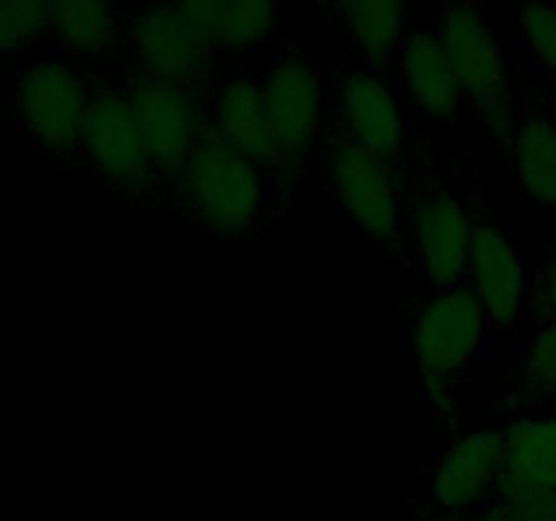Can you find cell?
<instances>
[{"mask_svg":"<svg viewBox=\"0 0 556 521\" xmlns=\"http://www.w3.org/2000/svg\"><path fill=\"white\" fill-rule=\"evenodd\" d=\"M497 421L503 423L505 448L494 497L556 499V410Z\"/></svg>","mask_w":556,"mask_h":521,"instance_id":"e0dca14e","label":"cell"},{"mask_svg":"<svg viewBox=\"0 0 556 521\" xmlns=\"http://www.w3.org/2000/svg\"><path fill=\"white\" fill-rule=\"evenodd\" d=\"M87 81L85 134L68 171L92 174L139 215H168V190L157 177L119 79L106 71H87Z\"/></svg>","mask_w":556,"mask_h":521,"instance_id":"277c9868","label":"cell"},{"mask_svg":"<svg viewBox=\"0 0 556 521\" xmlns=\"http://www.w3.org/2000/svg\"><path fill=\"white\" fill-rule=\"evenodd\" d=\"M407 271L416 291L465 285L470 260V199L438 166L429 130H418L405 168Z\"/></svg>","mask_w":556,"mask_h":521,"instance_id":"7a4b0ae2","label":"cell"},{"mask_svg":"<svg viewBox=\"0 0 556 521\" xmlns=\"http://www.w3.org/2000/svg\"><path fill=\"white\" fill-rule=\"evenodd\" d=\"M489 331L483 309L465 285L416 291L405 307V345L418 372L421 396L434 407L438 427L459 412L456 394L481 358Z\"/></svg>","mask_w":556,"mask_h":521,"instance_id":"3957f363","label":"cell"},{"mask_svg":"<svg viewBox=\"0 0 556 521\" xmlns=\"http://www.w3.org/2000/svg\"><path fill=\"white\" fill-rule=\"evenodd\" d=\"M438 30L465 90L470 117H478L494 147L514 128L521 68L505 54L503 38L478 3H448L434 14Z\"/></svg>","mask_w":556,"mask_h":521,"instance_id":"52a82bcc","label":"cell"},{"mask_svg":"<svg viewBox=\"0 0 556 521\" xmlns=\"http://www.w3.org/2000/svg\"><path fill=\"white\" fill-rule=\"evenodd\" d=\"M3 79L11 128L25 136L38 155L68 171L79 155L90 106L87 71L60 54L43 52L9 65Z\"/></svg>","mask_w":556,"mask_h":521,"instance_id":"5b68a950","label":"cell"},{"mask_svg":"<svg viewBox=\"0 0 556 521\" xmlns=\"http://www.w3.org/2000/svg\"><path fill=\"white\" fill-rule=\"evenodd\" d=\"M519 33L538 71L556 81V3L521 5Z\"/></svg>","mask_w":556,"mask_h":521,"instance_id":"603a6c76","label":"cell"},{"mask_svg":"<svg viewBox=\"0 0 556 521\" xmlns=\"http://www.w3.org/2000/svg\"><path fill=\"white\" fill-rule=\"evenodd\" d=\"M326 190L337 209L378 244L396 266L407 269L405 239V171H396L356 141L326 123L318 157Z\"/></svg>","mask_w":556,"mask_h":521,"instance_id":"8992f818","label":"cell"},{"mask_svg":"<svg viewBox=\"0 0 556 521\" xmlns=\"http://www.w3.org/2000/svg\"><path fill=\"white\" fill-rule=\"evenodd\" d=\"M128 5L103 0H58L49 3V52L85 71L114 68L123 43Z\"/></svg>","mask_w":556,"mask_h":521,"instance_id":"ac0fdd59","label":"cell"},{"mask_svg":"<svg viewBox=\"0 0 556 521\" xmlns=\"http://www.w3.org/2000/svg\"><path fill=\"white\" fill-rule=\"evenodd\" d=\"M206 114H210V134L217 136L223 144L242 152L244 157L258 163L266 171L296 185L286 174L275 150L258 71L250 68V65L220 71L217 79L212 81L210 96H206Z\"/></svg>","mask_w":556,"mask_h":521,"instance_id":"2e32d148","label":"cell"},{"mask_svg":"<svg viewBox=\"0 0 556 521\" xmlns=\"http://www.w3.org/2000/svg\"><path fill=\"white\" fill-rule=\"evenodd\" d=\"M275 150L293 182H302L318 157L329 123V68L318 63L307 43L282 38L258 71Z\"/></svg>","mask_w":556,"mask_h":521,"instance_id":"ba28073f","label":"cell"},{"mask_svg":"<svg viewBox=\"0 0 556 521\" xmlns=\"http://www.w3.org/2000/svg\"><path fill=\"white\" fill-rule=\"evenodd\" d=\"M462 521H556V499L494 497Z\"/></svg>","mask_w":556,"mask_h":521,"instance_id":"d4e9b609","label":"cell"},{"mask_svg":"<svg viewBox=\"0 0 556 521\" xmlns=\"http://www.w3.org/2000/svg\"><path fill=\"white\" fill-rule=\"evenodd\" d=\"M527 320L532 329L556 320V242L546 250L535 266H530V288H527Z\"/></svg>","mask_w":556,"mask_h":521,"instance_id":"cb8c5ba5","label":"cell"},{"mask_svg":"<svg viewBox=\"0 0 556 521\" xmlns=\"http://www.w3.org/2000/svg\"><path fill=\"white\" fill-rule=\"evenodd\" d=\"M179 14L217 60L282 41V14L266 0H182Z\"/></svg>","mask_w":556,"mask_h":521,"instance_id":"d6986e66","label":"cell"},{"mask_svg":"<svg viewBox=\"0 0 556 521\" xmlns=\"http://www.w3.org/2000/svg\"><path fill=\"white\" fill-rule=\"evenodd\" d=\"M166 190L182 171L195 147L210 134V85H166L144 76H117Z\"/></svg>","mask_w":556,"mask_h":521,"instance_id":"4fadbf2b","label":"cell"},{"mask_svg":"<svg viewBox=\"0 0 556 521\" xmlns=\"http://www.w3.org/2000/svg\"><path fill=\"white\" fill-rule=\"evenodd\" d=\"M288 179L206 134L168 190V215L217 244H253L280 228L293 201Z\"/></svg>","mask_w":556,"mask_h":521,"instance_id":"6da1fadb","label":"cell"},{"mask_svg":"<svg viewBox=\"0 0 556 521\" xmlns=\"http://www.w3.org/2000/svg\"><path fill=\"white\" fill-rule=\"evenodd\" d=\"M318 11L337 22L345 49L358 63L369 68L391 71L394 60L413 30V9L402 0H337L318 3Z\"/></svg>","mask_w":556,"mask_h":521,"instance_id":"ffe728a7","label":"cell"},{"mask_svg":"<svg viewBox=\"0 0 556 521\" xmlns=\"http://www.w3.org/2000/svg\"><path fill=\"white\" fill-rule=\"evenodd\" d=\"M394 81L405 106L413 109L429 134L459 130L470 117L462 81L432 22L407 33L394 60Z\"/></svg>","mask_w":556,"mask_h":521,"instance_id":"5bb4252c","label":"cell"},{"mask_svg":"<svg viewBox=\"0 0 556 521\" xmlns=\"http://www.w3.org/2000/svg\"><path fill=\"white\" fill-rule=\"evenodd\" d=\"M470 174L467 199H470L472 239L470 260H467V288L481 304L489 331L503 340H514L527 318L530 266L521 258L514 233L494 215L481 168L472 166Z\"/></svg>","mask_w":556,"mask_h":521,"instance_id":"8fae6325","label":"cell"},{"mask_svg":"<svg viewBox=\"0 0 556 521\" xmlns=\"http://www.w3.org/2000/svg\"><path fill=\"white\" fill-rule=\"evenodd\" d=\"M326 68H329V123L396 171H405L418 128L407 117L394 74L369 68L342 49L331 54Z\"/></svg>","mask_w":556,"mask_h":521,"instance_id":"30bf717a","label":"cell"},{"mask_svg":"<svg viewBox=\"0 0 556 521\" xmlns=\"http://www.w3.org/2000/svg\"><path fill=\"white\" fill-rule=\"evenodd\" d=\"M49 47V3L9 0L0 3V63L36 58Z\"/></svg>","mask_w":556,"mask_h":521,"instance_id":"7402d4cb","label":"cell"},{"mask_svg":"<svg viewBox=\"0 0 556 521\" xmlns=\"http://www.w3.org/2000/svg\"><path fill=\"white\" fill-rule=\"evenodd\" d=\"M440 429L448 432V443L421 467L427 488L413 521H462L497 492L505 448L503 423L492 412L478 418L456 412Z\"/></svg>","mask_w":556,"mask_h":521,"instance_id":"9c48e42d","label":"cell"},{"mask_svg":"<svg viewBox=\"0 0 556 521\" xmlns=\"http://www.w3.org/2000/svg\"><path fill=\"white\" fill-rule=\"evenodd\" d=\"M500 152L516 179V199L535 209H556V109L535 79L521 76L514 128Z\"/></svg>","mask_w":556,"mask_h":521,"instance_id":"9a60e30c","label":"cell"},{"mask_svg":"<svg viewBox=\"0 0 556 521\" xmlns=\"http://www.w3.org/2000/svg\"><path fill=\"white\" fill-rule=\"evenodd\" d=\"M556 410V320L535 331L519 361L503 380V394L492 405V416Z\"/></svg>","mask_w":556,"mask_h":521,"instance_id":"44dd1931","label":"cell"},{"mask_svg":"<svg viewBox=\"0 0 556 521\" xmlns=\"http://www.w3.org/2000/svg\"><path fill=\"white\" fill-rule=\"evenodd\" d=\"M220 60L201 43L179 14L177 3L128 5L117 76H144L166 85H210L220 74Z\"/></svg>","mask_w":556,"mask_h":521,"instance_id":"7c38bea8","label":"cell"}]
</instances>
